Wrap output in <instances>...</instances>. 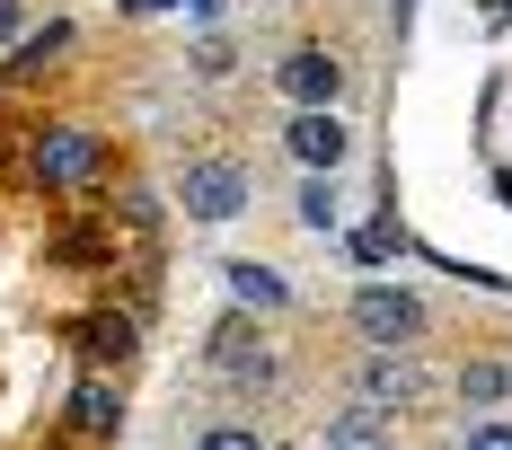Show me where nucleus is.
Returning <instances> with one entry per match:
<instances>
[{"label":"nucleus","instance_id":"1","mask_svg":"<svg viewBox=\"0 0 512 450\" xmlns=\"http://www.w3.org/2000/svg\"><path fill=\"white\" fill-rule=\"evenodd\" d=\"M354 327L371 345H415V336H424V300L398 292V283H362L354 292Z\"/></svg>","mask_w":512,"mask_h":450},{"label":"nucleus","instance_id":"2","mask_svg":"<svg viewBox=\"0 0 512 450\" xmlns=\"http://www.w3.org/2000/svg\"><path fill=\"white\" fill-rule=\"evenodd\" d=\"M283 150L301 159L309 177H336V168H345V150H354V133L336 124V106H309V115H292V124H283Z\"/></svg>","mask_w":512,"mask_h":450},{"label":"nucleus","instance_id":"3","mask_svg":"<svg viewBox=\"0 0 512 450\" xmlns=\"http://www.w3.org/2000/svg\"><path fill=\"white\" fill-rule=\"evenodd\" d=\"M98 133H80V124H45V133H36V177H45V186H89V177H98Z\"/></svg>","mask_w":512,"mask_h":450},{"label":"nucleus","instance_id":"4","mask_svg":"<svg viewBox=\"0 0 512 450\" xmlns=\"http://www.w3.org/2000/svg\"><path fill=\"white\" fill-rule=\"evenodd\" d=\"M239 203H248V168L239 159H195L186 168V212L195 221H230Z\"/></svg>","mask_w":512,"mask_h":450},{"label":"nucleus","instance_id":"5","mask_svg":"<svg viewBox=\"0 0 512 450\" xmlns=\"http://www.w3.org/2000/svg\"><path fill=\"white\" fill-rule=\"evenodd\" d=\"M274 80H283V98L309 115V106H336L345 62H336V53H318V45H301V53H283V62H274Z\"/></svg>","mask_w":512,"mask_h":450},{"label":"nucleus","instance_id":"6","mask_svg":"<svg viewBox=\"0 0 512 450\" xmlns=\"http://www.w3.org/2000/svg\"><path fill=\"white\" fill-rule=\"evenodd\" d=\"M71 424H80V433H115V424H124V398H115V380H98V371H89V380L71 389Z\"/></svg>","mask_w":512,"mask_h":450},{"label":"nucleus","instance_id":"7","mask_svg":"<svg viewBox=\"0 0 512 450\" xmlns=\"http://www.w3.org/2000/svg\"><path fill=\"white\" fill-rule=\"evenodd\" d=\"M80 345L98 353V362H124L133 353V318H80Z\"/></svg>","mask_w":512,"mask_h":450},{"label":"nucleus","instance_id":"8","mask_svg":"<svg viewBox=\"0 0 512 450\" xmlns=\"http://www.w3.org/2000/svg\"><path fill=\"white\" fill-rule=\"evenodd\" d=\"M371 398L362 406H415V371H398V362H371V380H362Z\"/></svg>","mask_w":512,"mask_h":450},{"label":"nucleus","instance_id":"9","mask_svg":"<svg viewBox=\"0 0 512 450\" xmlns=\"http://www.w3.org/2000/svg\"><path fill=\"white\" fill-rule=\"evenodd\" d=\"M212 345H221V371H230V380H248V371H256V380H265V353L248 345V327H221Z\"/></svg>","mask_w":512,"mask_h":450},{"label":"nucleus","instance_id":"10","mask_svg":"<svg viewBox=\"0 0 512 450\" xmlns=\"http://www.w3.org/2000/svg\"><path fill=\"white\" fill-rule=\"evenodd\" d=\"M230 292H239V300H256V309H283V283H274L265 265H230Z\"/></svg>","mask_w":512,"mask_h":450},{"label":"nucleus","instance_id":"11","mask_svg":"<svg viewBox=\"0 0 512 450\" xmlns=\"http://www.w3.org/2000/svg\"><path fill=\"white\" fill-rule=\"evenodd\" d=\"M371 424H380V406H354V415L327 424V442H336V450H362V442H371Z\"/></svg>","mask_w":512,"mask_h":450},{"label":"nucleus","instance_id":"12","mask_svg":"<svg viewBox=\"0 0 512 450\" xmlns=\"http://www.w3.org/2000/svg\"><path fill=\"white\" fill-rule=\"evenodd\" d=\"M301 221H309V230L336 221V186H327V177H309V186H301Z\"/></svg>","mask_w":512,"mask_h":450},{"label":"nucleus","instance_id":"13","mask_svg":"<svg viewBox=\"0 0 512 450\" xmlns=\"http://www.w3.org/2000/svg\"><path fill=\"white\" fill-rule=\"evenodd\" d=\"M460 389L486 406V398H504V371H495V362H468V380H460Z\"/></svg>","mask_w":512,"mask_h":450},{"label":"nucleus","instance_id":"14","mask_svg":"<svg viewBox=\"0 0 512 450\" xmlns=\"http://www.w3.org/2000/svg\"><path fill=\"white\" fill-rule=\"evenodd\" d=\"M195 450H265V442H256L248 424H212V433H204V442H195Z\"/></svg>","mask_w":512,"mask_h":450},{"label":"nucleus","instance_id":"15","mask_svg":"<svg viewBox=\"0 0 512 450\" xmlns=\"http://www.w3.org/2000/svg\"><path fill=\"white\" fill-rule=\"evenodd\" d=\"M468 450H512V424H477V433H468Z\"/></svg>","mask_w":512,"mask_h":450},{"label":"nucleus","instance_id":"16","mask_svg":"<svg viewBox=\"0 0 512 450\" xmlns=\"http://www.w3.org/2000/svg\"><path fill=\"white\" fill-rule=\"evenodd\" d=\"M0 45H18V0H0Z\"/></svg>","mask_w":512,"mask_h":450}]
</instances>
